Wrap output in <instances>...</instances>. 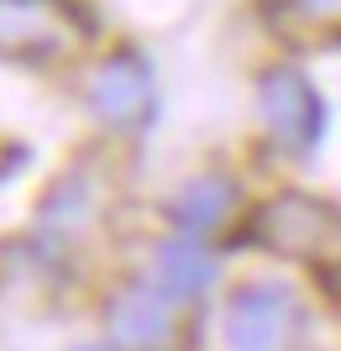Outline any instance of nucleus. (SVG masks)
Listing matches in <instances>:
<instances>
[{
	"label": "nucleus",
	"instance_id": "obj_1",
	"mask_svg": "<svg viewBox=\"0 0 341 351\" xmlns=\"http://www.w3.org/2000/svg\"><path fill=\"white\" fill-rule=\"evenodd\" d=\"M305 299L289 283H242L215 315L221 351H294L305 336Z\"/></svg>",
	"mask_w": 341,
	"mask_h": 351
},
{
	"label": "nucleus",
	"instance_id": "obj_2",
	"mask_svg": "<svg viewBox=\"0 0 341 351\" xmlns=\"http://www.w3.org/2000/svg\"><path fill=\"white\" fill-rule=\"evenodd\" d=\"M247 241L283 257H326L341 241V210L310 194H279L247 226Z\"/></svg>",
	"mask_w": 341,
	"mask_h": 351
},
{
	"label": "nucleus",
	"instance_id": "obj_3",
	"mask_svg": "<svg viewBox=\"0 0 341 351\" xmlns=\"http://www.w3.org/2000/svg\"><path fill=\"white\" fill-rule=\"evenodd\" d=\"M257 110H263L268 136L283 152H310L326 132V100L315 95V84L294 69H273L257 84Z\"/></svg>",
	"mask_w": 341,
	"mask_h": 351
},
{
	"label": "nucleus",
	"instance_id": "obj_4",
	"mask_svg": "<svg viewBox=\"0 0 341 351\" xmlns=\"http://www.w3.org/2000/svg\"><path fill=\"white\" fill-rule=\"evenodd\" d=\"M178 299L163 293L158 283H132V289H121L105 309V330H110V346L116 351H163L174 341V315Z\"/></svg>",
	"mask_w": 341,
	"mask_h": 351
},
{
	"label": "nucleus",
	"instance_id": "obj_5",
	"mask_svg": "<svg viewBox=\"0 0 341 351\" xmlns=\"http://www.w3.org/2000/svg\"><path fill=\"white\" fill-rule=\"evenodd\" d=\"M69 43V0H0V53L47 58Z\"/></svg>",
	"mask_w": 341,
	"mask_h": 351
},
{
	"label": "nucleus",
	"instance_id": "obj_6",
	"mask_svg": "<svg viewBox=\"0 0 341 351\" xmlns=\"http://www.w3.org/2000/svg\"><path fill=\"white\" fill-rule=\"evenodd\" d=\"M89 100L100 110L105 121H116V126H132L142 121V110L152 105V73L148 63L137 58V53H116V58H105L89 79Z\"/></svg>",
	"mask_w": 341,
	"mask_h": 351
},
{
	"label": "nucleus",
	"instance_id": "obj_7",
	"mask_svg": "<svg viewBox=\"0 0 341 351\" xmlns=\"http://www.w3.org/2000/svg\"><path fill=\"white\" fill-rule=\"evenodd\" d=\"M231 210H237V184L226 173H200L174 194L168 215H174V226L184 236H205V231H215V226H226Z\"/></svg>",
	"mask_w": 341,
	"mask_h": 351
},
{
	"label": "nucleus",
	"instance_id": "obj_8",
	"mask_svg": "<svg viewBox=\"0 0 341 351\" xmlns=\"http://www.w3.org/2000/svg\"><path fill=\"white\" fill-rule=\"evenodd\" d=\"M210 278H215V257H210L194 236H184V241H163L158 257H152V283H158L163 293H174L178 304L194 299V293H205Z\"/></svg>",
	"mask_w": 341,
	"mask_h": 351
},
{
	"label": "nucleus",
	"instance_id": "obj_9",
	"mask_svg": "<svg viewBox=\"0 0 341 351\" xmlns=\"http://www.w3.org/2000/svg\"><path fill=\"white\" fill-rule=\"evenodd\" d=\"M273 27L289 37H305V43H331L341 37V0H279Z\"/></svg>",
	"mask_w": 341,
	"mask_h": 351
},
{
	"label": "nucleus",
	"instance_id": "obj_10",
	"mask_svg": "<svg viewBox=\"0 0 341 351\" xmlns=\"http://www.w3.org/2000/svg\"><path fill=\"white\" fill-rule=\"evenodd\" d=\"M84 351H89V346H84Z\"/></svg>",
	"mask_w": 341,
	"mask_h": 351
}]
</instances>
